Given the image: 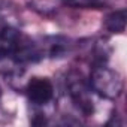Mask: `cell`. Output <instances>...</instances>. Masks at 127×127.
Segmentation results:
<instances>
[{"label": "cell", "mask_w": 127, "mask_h": 127, "mask_svg": "<svg viewBox=\"0 0 127 127\" xmlns=\"http://www.w3.org/2000/svg\"><path fill=\"white\" fill-rule=\"evenodd\" d=\"M88 85L91 91L106 100H117L124 88L123 76L114 70L112 67L106 66L103 61L93 66L90 76H88Z\"/></svg>", "instance_id": "cell-1"}, {"label": "cell", "mask_w": 127, "mask_h": 127, "mask_svg": "<svg viewBox=\"0 0 127 127\" xmlns=\"http://www.w3.org/2000/svg\"><path fill=\"white\" fill-rule=\"evenodd\" d=\"M66 85L69 97L75 105V108L84 117H91L94 114V100L88 81H85L79 72L72 70L66 78Z\"/></svg>", "instance_id": "cell-2"}, {"label": "cell", "mask_w": 127, "mask_h": 127, "mask_svg": "<svg viewBox=\"0 0 127 127\" xmlns=\"http://www.w3.org/2000/svg\"><path fill=\"white\" fill-rule=\"evenodd\" d=\"M24 93H26L30 103H33L37 108H42V106L49 105L54 100L55 88H54V84L49 78L34 76L27 82Z\"/></svg>", "instance_id": "cell-3"}, {"label": "cell", "mask_w": 127, "mask_h": 127, "mask_svg": "<svg viewBox=\"0 0 127 127\" xmlns=\"http://www.w3.org/2000/svg\"><path fill=\"white\" fill-rule=\"evenodd\" d=\"M36 51L39 60L43 58H60L72 51L73 43L69 37L64 36H45L34 39Z\"/></svg>", "instance_id": "cell-4"}, {"label": "cell", "mask_w": 127, "mask_h": 127, "mask_svg": "<svg viewBox=\"0 0 127 127\" xmlns=\"http://www.w3.org/2000/svg\"><path fill=\"white\" fill-rule=\"evenodd\" d=\"M105 29L109 33H123L126 30V9H117L106 15L105 18Z\"/></svg>", "instance_id": "cell-5"}, {"label": "cell", "mask_w": 127, "mask_h": 127, "mask_svg": "<svg viewBox=\"0 0 127 127\" xmlns=\"http://www.w3.org/2000/svg\"><path fill=\"white\" fill-rule=\"evenodd\" d=\"M64 5L81 9H96L106 5V0H64Z\"/></svg>", "instance_id": "cell-6"}, {"label": "cell", "mask_w": 127, "mask_h": 127, "mask_svg": "<svg viewBox=\"0 0 127 127\" xmlns=\"http://www.w3.org/2000/svg\"><path fill=\"white\" fill-rule=\"evenodd\" d=\"M0 99H2V88H0Z\"/></svg>", "instance_id": "cell-7"}]
</instances>
